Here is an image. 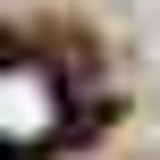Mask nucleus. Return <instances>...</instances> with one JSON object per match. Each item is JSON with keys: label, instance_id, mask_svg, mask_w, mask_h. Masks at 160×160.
Listing matches in <instances>:
<instances>
[{"label": "nucleus", "instance_id": "obj_1", "mask_svg": "<svg viewBox=\"0 0 160 160\" xmlns=\"http://www.w3.org/2000/svg\"><path fill=\"white\" fill-rule=\"evenodd\" d=\"M68 84L34 59V51H8L0 59V143H8V160H34L42 143H59L68 135Z\"/></svg>", "mask_w": 160, "mask_h": 160}]
</instances>
